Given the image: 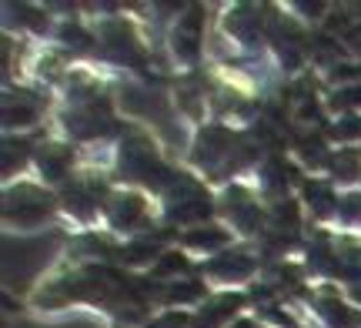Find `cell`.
Wrapping results in <instances>:
<instances>
[{
  "mask_svg": "<svg viewBox=\"0 0 361 328\" xmlns=\"http://www.w3.org/2000/svg\"><path fill=\"white\" fill-rule=\"evenodd\" d=\"M258 151L247 145L245 138L224 131V128H207L197 141V151H194V161L204 171H211V178H224L228 171L241 168L255 158Z\"/></svg>",
  "mask_w": 361,
  "mask_h": 328,
  "instance_id": "obj_1",
  "label": "cell"
},
{
  "mask_svg": "<svg viewBox=\"0 0 361 328\" xmlns=\"http://www.w3.org/2000/svg\"><path fill=\"white\" fill-rule=\"evenodd\" d=\"M121 171H124V178L144 181L151 188H164L168 181H174L168 164L157 158V151L144 141L141 134H130L124 141V147H121Z\"/></svg>",
  "mask_w": 361,
  "mask_h": 328,
  "instance_id": "obj_2",
  "label": "cell"
},
{
  "mask_svg": "<svg viewBox=\"0 0 361 328\" xmlns=\"http://www.w3.org/2000/svg\"><path fill=\"white\" fill-rule=\"evenodd\" d=\"M211 214V198L201 184L188 174H174L168 191V218L171 221H201Z\"/></svg>",
  "mask_w": 361,
  "mask_h": 328,
  "instance_id": "obj_3",
  "label": "cell"
},
{
  "mask_svg": "<svg viewBox=\"0 0 361 328\" xmlns=\"http://www.w3.org/2000/svg\"><path fill=\"white\" fill-rule=\"evenodd\" d=\"M54 208V198L44 195L40 188H30V184H20L7 191V201H4V214L17 224H40Z\"/></svg>",
  "mask_w": 361,
  "mask_h": 328,
  "instance_id": "obj_4",
  "label": "cell"
},
{
  "mask_svg": "<svg viewBox=\"0 0 361 328\" xmlns=\"http://www.w3.org/2000/svg\"><path fill=\"white\" fill-rule=\"evenodd\" d=\"M67 131L78 134V138H94V134H107L114 124H111V104L107 97H97L90 94L87 101H80L74 111H67Z\"/></svg>",
  "mask_w": 361,
  "mask_h": 328,
  "instance_id": "obj_5",
  "label": "cell"
},
{
  "mask_svg": "<svg viewBox=\"0 0 361 328\" xmlns=\"http://www.w3.org/2000/svg\"><path fill=\"white\" fill-rule=\"evenodd\" d=\"M101 44H104V54L114 57L121 64H134V67H144V47L134 40V30L121 20H111V24L101 30Z\"/></svg>",
  "mask_w": 361,
  "mask_h": 328,
  "instance_id": "obj_6",
  "label": "cell"
},
{
  "mask_svg": "<svg viewBox=\"0 0 361 328\" xmlns=\"http://www.w3.org/2000/svg\"><path fill=\"white\" fill-rule=\"evenodd\" d=\"M201 20H204L201 7H191V11L178 20L174 51H178V57H184V61H194V57H197V47H201Z\"/></svg>",
  "mask_w": 361,
  "mask_h": 328,
  "instance_id": "obj_7",
  "label": "cell"
},
{
  "mask_svg": "<svg viewBox=\"0 0 361 328\" xmlns=\"http://www.w3.org/2000/svg\"><path fill=\"white\" fill-rule=\"evenodd\" d=\"M101 195H104V184L97 181V178H87V181H71L67 184V208L74 211V214H80V218H90L94 211H97V205H101Z\"/></svg>",
  "mask_w": 361,
  "mask_h": 328,
  "instance_id": "obj_8",
  "label": "cell"
},
{
  "mask_svg": "<svg viewBox=\"0 0 361 328\" xmlns=\"http://www.w3.org/2000/svg\"><path fill=\"white\" fill-rule=\"evenodd\" d=\"M224 211L231 214V221H238L245 231H261V211H258V201H251L247 191L241 188H231L228 191V205Z\"/></svg>",
  "mask_w": 361,
  "mask_h": 328,
  "instance_id": "obj_9",
  "label": "cell"
},
{
  "mask_svg": "<svg viewBox=\"0 0 361 328\" xmlns=\"http://www.w3.org/2000/svg\"><path fill=\"white\" fill-rule=\"evenodd\" d=\"M318 312H322V318L331 328H358L361 325V315H358V312H351L348 305L341 302V298H338L331 288H324L322 295H318Z\"/></svg>",
  "mask_w": 361,
  "mask_h": 328,
  "instance_id": "obj_10",
  "label": "cell"
},
{
  "mask_svg": "<svg viewBox=\"0 0 361 328\" xmlns=\"http://www.w3.org/2000/svg\"><path fill=\"white\" fill-rule=\"evenodd\" d=\"M40 114V101L30 97L27 91H17L4 101V121L7 124H30Z\"/></svg>",
  "mask_w": 361,
  "mask_h": 328,
  "instance_id": "obj_11",
  "label": "cell"
},
{
  "mask_svg": "<svg viewBox=\"0 0 361 328\" xmlns=\"http://www.w3.org/2000/svg\"><path fill=\"white\" fill-rule=\"evenodd\" d=\"M37 161H40V171H44L51 181H61L67 171H71L74 151H71V147H61V145H47L37 151Z\"/></svg>",
  "mask_w": 361,
  "mask_h": 328,
  "instance_id": "obj_12",
  "label": "cell"
},
{
  "mask_svg": "<svg viewBox=\"0 0 361 328\" xmlns=\"http://www.w3.org/2000/svg\"><path fill=\"white\" fill-rule=\"evenodd\" d=\"M241 302H245L241 295H221V298H214L201 315L194 318V328H218L224 318H231L241 308Z\"/></svg>",
  "mask_w": 361,
  "mask_h": 328,
  "instance_id": "obj_13",
  "label": "cell"
},
{
  "mask_svg": "<svg viewBox=\"0 0 361 328\" xmlns=\"http://www.w3.org/2000/svg\"><path fill=\"white\" fill-rule=\"evenodd\" d=\"M338 275L351 281L355 298H361V248L358 245H338Z\"/></svg>",
  "mask_w": 361,
  "mask_h": 328,
  "instance_id": "obj_14",
  "label": "cell"
},
{
  "mask_svg": "<svg viewBox=\"0 0 361 328\" xmlns=\"http://www.w3.org/2000/svg\"><path fill=\"white\" fill-rule=\"evenodd\" d=\"M207 272H211V275L241 278V275H251V272H255V258H251L247 251H228V255H221L218 262L207 265Z\"/></svg>",
  "mask_w": 361,
  "mask_h": 328,
  "instance_id": "obj_15",
  "label": "cell"
},
{
  "mask_svg": "<svg viewBox=\"0 0 361 328\" xmlns=\"http://www.w3.org/2000/svg\"><path fill=\"white\" fill-rule=\"evenodd\" d=\"M107 211H111V221H114V224H124V228H130L134 221H141L144 201L137 195H124V198H114V201L107 205Z\"/></svg>",
  "mask_w": 361,
  "mask_h": 328,
  "instance_id": "obj_16",
  "label": "cell"
},
{
  "mask_svg": "<svg viewBox=\"0 0 361 328\" xmlns=\"http://www.w3.org/2000/svg\"><path fill=\"white\" fill-rule=\"evenodd\" d=\"M228 30L238 34L241 40H247V44H255V40H258V30H261V17L255 11H238L228 17Z\"/></svg>",
  "mask_w": 361,
  "mask_h": 328,
  "instance_id": "obj_17",
  "label": "cell"
},
{
  "mask_svg": "<svg viewBox=\"0 0 361 328\" xmlns=\"http://www.w3.org/2000/svg\"><path fill=\"white\" fill-rule=\"evenodd\" d=\"M305 195L311 198V205H314L318 214H331V211H338V201H335V195H331V188H328V184L305 181Z\"/></svg>",
  "mask_w": 361,
  "mask_h": 328,
  "instance_id": "obj_18",
  "label": "cell"
},
{
  "mask_svg": "<svg viewBox=\"0 0 361 328\" xmlns=\"http://www.w3.org/2000/svg\"><path fill=\"white\" fill-rule=\"evenodd\" d=\"M331 168L341 181H355L361 174V154L358 151H338V158H331Z\"/></svg>",
  "mask_w": 361,
  "mask_h": 328,
  "instance_id": "obj_19",
  "label": "cell"
},
{
  "mask_svg": "<svg viewBox=\"0 0 361 328\" xmlns=\"http://www.w3.org/2000/svg\"><path fill=\"white\" fill-rule=\"evenodd\" d=\"M184 241L194 245V248H218V245L228 241V235H224L221 228H194V231L184 235Z\"/></svg>",
  "mask_w": 361,
  "mask_h": 328,
  "instance_id": "obj_20",
  "label": "cell"
},
{
  "mask_svg": "<svg viewBox=\"0 0 361 328\" xmlns=\"http://www.w3.org/2000/svg\"><path fill=\"white\" fill-rule=\"evenodd\" d=\"M161 295H164L168 302H191V298H201V295H204V285H201V281H184V285H180L178 281V285H168Z\"/></svg>",
  "mask_w": 361,
  "mask_h": 328,
  "instance_id": "obj_21",
  "label": "cell"
},
{
  "mask_svg": "<svg viewBox=\"0 0 361 328\" xmlns=\"http://www.w3.org/2000/svg\"><path fill=\"white\" fill-rule=\"evenodd\" d=\"M288 174H291V168H288L281 158H271L268 164H264V184H268L271 191L284 188V184H288Z\"/></svg>",
  "mask_w": 361,
  "mask_h": 328,
  "instance_id": "obj_22",
  "label": "cell"
},
{
  "mask_svg": "<svg viewBox=\"0 0 361 328\" xmlns=\"http://www.w3.org/2000/svg\"><path fill=\"white\" fill-rule=\"evenodd\" d=\"M298 147H301V154L308 161H314V164H328V154H324V145H322V138L318 134H301L298 138Z\"/></svg>",
  "mask_w": 361,
  "mask_h": 328,
  "instance_id": "obj_23",
  "label": "cell"
},
{
  "mask_svg": "<svg viewBox=\"0 0 361 328\" xmlns=\"http://www.w3.org/2000/svg\"><path fill=\"white\" fill-rule=\"evenodd\" d=\"M154 251H157V241L144 238V241L128 245V248L121 251V258H124V262H147V258H154Z\"/></svg>",
  "mask_w": 361,
  "mask_h": 328,
  "instance_id": "obj_24",
  "label": "cell"
},
{
  "mask_svg": "<svg viewBox=\"0 0 361 328\" xmlns=\"http://www.w3.org/2000/svg\"><path fill=\"white\" fill-rule=\"evenodd\" d=\"M27 147H30V141H7L4 145V171H13V164L20 168L27 158Z\"/></svg>",
  "mask_w": 361,
  "mask_h": 328,
  "instance_id": "obj_25",
  "label": "cell"
},
{
  "mask_svg": "<svg viewBox=\"0 0 361 328\" xmlns=\"http://www.w3.org/2000/svg\"><path fill=\"white\" fill-rule=\"evenodd\" d=\"M331 107H335V111L361 107V84H355V87H345V91H335V97H331Z\"/></svg>",
  "mask_w": 361,
  "mask_h": 328,
  "instance_id": "obj_26",
  "label": "cell"
},
{
  "mask_svg": "<svg viewBox=\"0 0 361 328\" xmlns=\"http://www.w3.org/2000/svg\"><path fill=\"white\" fill-rule=\"evenodd\" d=\"M188 268H191V262H188L184 255H168V258H161V262H157L154 275L164 278V275H171V272H188Z\"/></svg>",
  "mask_w": 361,
  "mask_h": 328,
  "instance_id": "obj_27",
  "label": "cell"
},
{
  "mask_svg": "<svg viewBox=\"0 0 361 328\" xmlns=\"http://www.w3.org/2000/svg\"><path fill=\"white\" fill-rule=\"evenodd\" d=\"M338 214H341L345 221H361V195L338 198Z\"/></svg>",
  "mask_w": 361,
  "mask_h": 328,
  "instance_id": "obj_28",
  "label": "cell"
},
{
  "mask_svg": "<svg viewBox=\"0 0 361 328\" xmlns=\"http://www.w3.org/2000/svg\"><path fill=\"white\" fill-rule=\"evenodd\" d=\"M331 138H338V141H351V138H361V121H358V118L338 121L335 128H331Z\"/></svg>",
  "mask_w": 361,
  "mask_h": 328,
  "instance_id": "obj_29",
  "label": "cell"
},
{
  "mask_svg": "<svg viewBox=\"0 0 361 328\" xmlns=\"http://www.w3.org/2000/svg\"><path fill=\"white\" fill-rule=\"evenodd\" d=\"M61 37H64V44H71V47H74V51H87L90 44V34H84V30H80V27H71L67 24L64 30H61Z\"/></svg>",
  "mask_w": 361,
  "mask_h": 328,
  "instance_id": "obj_30",
  "label": "cell"
},
{
  "mask_svg": "<svg viewBox=\"0 0 361 328\" xmlns=\"http://www.w3.org/2000/svg\"><path fill=\"white\" fill-rule=\"evenodd\" d=\"M147 328H194V318H191V315H178V312H171V315L157 318L154 325H147Z\"/></svg>",
  "mask_w": 361,
  "mask_h": 328,
  "instance_id": "obj_31",
  "label": "cell"
},
{
  "mask_svg": "<svg viewBox=\"0 0 361 328\" xmlns=\"http://www.w3.org/2000/svg\"><path fill=\"white\" fill-rule=\"evenodd\" d=\"M331 80H361V67H355V64H341V67H335L331 71Z\"/></svg>",
  "mask_w": 361,
  "mask_h": 328,
  "instance_id": "obj_32",
  "label": "cell"
},
{
  "mask_svg": "<svg viewBox=\"0 0 361 328\" xmlns=\"http://www.w3.org/2000/svg\"><path fill=\"white\" fill-rule=\"evenodd\" d=\"M17 17L24 20V24H30V27H44V13H37V11H30V7H17Z\"/></svg>",
  "mask_w": 361,
  "mask_h": 328,
  "instance_id": "obj_33",
  "label": "cell"
},
{
  "mask_svg": "<svg viewBox=\"0 0 361 328\" xmlns=\"http://www.w3.org/2000/svg\"><path fill=\"white\" fill-rule=\"evenodd\" d=\"M348 37L355 40V47H358V51H361V34H348Z\"/></svg>",
  "mask_w": 361,
  "mask_h": 328,
  "instance_id": "obj_34",
  "label": "cell"
},
{
  "mask_svg": "<svg viewBox=\"0 0 361 328\" xmlns=\"http://www.w3.org/2000/svg\"><path fill=\"white\" fill-rule=\"evenodd\" d=\"M234 328H251V322H238V325H234Z\"/></svg>",
  "mask_w": 361,
  "mask_h": 328,
  "instance_id": "obj_35",
  "label": "cell"
}]
</instances>
